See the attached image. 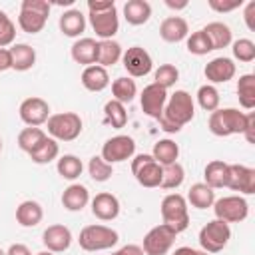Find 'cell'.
Masks as SVG:
<instances>
[{"mask_svg":"<svg viewBox=\"0 0 255 255\" xmlns=\"http://www.w3.org/2000/svg\"><path fill=\"white\" fill-rule=\"evenodd\" d=\"M120 241V235L116 229L108 227V225H100V223H92V225H86L82 231H80V237H78V243L84 251H106V249H112L114 245H118Z\"/></svg>","mask_w":255,"mask_h":255,"instance_id":"obj_4","label":"cell"},{"mask_svg":"<svg viewBox=\"0 0 255 255\" xmlns=\"http://www.w3.org/2000/svg\"><path fill=\"white\" fill-rule=\"evenodd\" d=\"M16 38V24L10 20V16L0 10V48H8L14 44Z\"/></svg>","mask_w":255,"mask_h":255,"instance_id":"obj_45","label":"cell"},{"mask_svg":"<svg viewBox=\"0 0 255 255\" xmlns=\"http://www.w3.org/2000/svg\"><path fill=\"white\" fill-rule=\"evenodd\" d=\"M227 173H229V163H225L223 159H213L203 169V177H205L203 183L209 185L213 191L221 189L227 185Z\"/></svg>","mask_w":255,"mask_h":255,"instance_id":"obj_26","label":"cell"},{"mask_svg":"<svg viewBox=\"0 0 255 255\" xmlns=\"http://www.w3.org/2000/svg\"><path fill=\"white\" fill-rule=\"evenodd\" d=\"M88 173L94 181H108L114 175V167L112 163H108L106 159H102V155H94L88 161Z\"/></svg>","mask_w":255,"mask_h":255,"instance_id":"obj_42","label":"cell"},{"mask_svg":"<svg viewBox=\"0 0 255 255\" xmlns=\"http://www.w3.org/2000/svg\"><path fill=\"white\" fill-rule=\"evenodd\" d=\"M211 207L215 219H221L225 223H239L249 215V203L241 195H225L221 199H215Z\"/></svg>","mask_w":255,"mask_h":255,"instance_id":"obj_8","label":"cell"},{"mask_svg":"<svg viewBox=\"0 0 255 255\" xmlns=\"http://www.w3.org/2000/svg\"><path fill=\"white\" fill-rule=\"evenodd\" d=\"M112 100H118L122 104H129L133 102V98L137 96V86H135V80L128 78V76H122V78H116L112 82Z\"/></svg>","mask_w":255,"mask_h":255,"instance_id":"obj_34","label":"cell"},{"mask_svg":"<svg viewBox=\"0 0 255 255\" xmlns=\"http://www.w3.org/2000/svg\"><path fill=\"white\" fill-rule=\"evenodd\" d=\"M56 169H58V173H60L64 179L74 181V179H78V177L82 175V171H84V163H82V159H80L78 155H74V153H66V155L58 157Z\"/></svg>","mask_w":255,"mask_h":255,"instance_id":"obj_35","label":"cell"},{"mask_svg":"<svg viewBox=\"0 0 255 255\" xmlns=\"http://www.w3.org/2000/svg\"><path fill=\"white\" fill-rule=\"evenodd\" d=\"M72 60L82 66H94L98 64V42L94 38H80L70 48Z\"/></svg>","mask_w":255,"mask_h":255,"instance_id":"obj_21","label":"cell"},{"mask_svg":"<svg viewBox=\"0 0 255 255\" xmlns=\"http://www.w3.org/2000/svg\"><path fill=\"white\" fill-rule=\"evenodd\" d=\"M18 114H20V120L30 126V128H40L48 122L50 118V106L46 100L38 98V96H32V98H26L20 108H18Z\"/></svg>","mask_w":255,"mask_h":255,"instance_id":"obj_14","label":"cell"},{"mask_svg":"<svg viewBox=\"0 0 255 255\" xmlns=\"http://www.w3.org/2000/svg\"><path fill=\"white\" fill-rule=\"evenodd\" d=\"M237 98L243 110L255 108V74H243L237 80Z\"/></svg>","mask_w":255,"mask_h":255,"instance_id":"obj_33","label":"cell"},{"mask_svg":"<svg viewBox=\"0 0 255 255\" xmlns=\"http://www.w3.org/2000/svg\"><path fill=\"white\" fill-rule=\"evenodd\" d=\"M151 157L163 167V165H169V163H175L177 157H179V145L173 141V139H159L153 143V149H151Z\"/></svg>","mask_w":255,"mask_h":255,"instance_id":"obj_31","label":"cell"},{"mask_svg":"<svg viewBox=\"0 0 255 255\" xmlns=\"http://www.w3.org/2000/svg\"><path fill=\"white\" fill-rule=\"evenodd\" d=\"M135 153V141L133 137L129 135H114L110 139H106V143L102 145V159H106L108 163H120V161H126L129 157H133Z\"/></svg>","mask_w":255,"mask_h":255,"instance_id":"obj_12","label":"cell"},{"mask_svg":"<svg viewBox=\"0 0 255 255\" xmlns=\"http://www.w3.org/2000/svg\"><path fill=\"white\" fill-rule=\"evenodd\" d=\"M195 116V102L189 92L185 90H175L171 96H167L165 108L159 122V128L167 133H177L181 131L183 126H187Z\"/></svg>","mask_w":255,"mask_h":255,"instance_id":"obj_1","label":"cell"},{"mask_svg":"<svg viewBox=\"0 0 255 255\" xmlns=\"http://www.w3.org/2000/svg\"><path fill=\"white\" fill-rule=\"evenodd\" d=\"M161 219L165 225H169L175 233H181L189 227V211H187V201L181 193H167L161 199L159 205Z\"/></svg>","mask_w":255,"mask_h":255,"instance_id":"obj_6","label":"cell"},{"mask_svg":"<svg viewBox=\"0 0 255 255\" xmlns=\"http://www.w3.org/2000/svg\"><path fill=\"white\" fill-rule=\"evenodd\" d=\"M231 50H233V58L243 64H249L255 60V42L249 38H239L231 42Z\"/></svg>","mask_w":255,"mask_h":255,"instance_id":"obj_44","label":"cell"},{"mask_svg":"<svg viewBox=\"0 0 255 255\" xmlns=\"http://www.w3.org/2000/svg\"><path fill=\"white\" fill-rule=\"evenodd\" d=\"M60 155V145H58V141L56 139H52L50 135L30 153V159L34 161V163H50V161H54L56 157Z\"/></svg>","mask_w":255,"mask_h":255,"instance_id":"obj_39","label":"cell"},{"mask_svg":"<svg viewBox=\"0 0 255 255\" xmlns=\"http://www.w3.org/2000/svg\"><path fill=\"white\" fill-rule=\"evenodd\" d=\"M104 118H106V124H110L112 128L120 129L128 124V112H126V106L118 100H110L106 102L104 106Z\"/></svg>","mask_w":255,"mask_h":255,"instance_id":"obj_38","label":"cell"},{"mask_svg":"<svg viewBox=\"0 0 255 255\" xmlns=\"http://www.w3.org/2000/svg\"><path fill=\"white\" fill-rule=\"evenodd\" d=\"M116 255H143V249L139 245H135V243H128V245L120 247L116 251Z\"/></svg>","mask_w":255,"mask_h":255,"instance_id":"obj_50","label":"cell"},{"mask_svg":"<svg viewBox=\"0 0 255 255\" xmlns=\"http://www.w3.org/2000/svg\"><path fill=\"white\" fill-rule=\"evenodd\" d=\"M122 54H124V50H122L120 42H116V40H100L98 42V66L108 70L110 66L118 64L122 60Z\"/></svg>","mask_w":255,"mask_h":255,"instance_id":"obj_30","label":"cell"},{"mask_svg":"<svg viewBox=\"0 0 255 255\" xmlns=\"http://www.w3.org/2000/svg\"><path fill=\"white\" fill-rule=\"evenodd\" d=\"M241 135L247 139V143H255V112H247V124Z\"/></svg>","mask_w":255,"mask_h":255,"instance_id":"obj_47","label":"cell"},{"mask_svg":"<svg viewBox=\"0 0 255 255\" xmlns=\"http://www.w3.org/2000/svg\"><path fill=\"white\" fill-rule=\"evenodd\" d=\"M112 255H116V253H112Z\"/></svg>","mask_w":255,"mask_h":255,"instance_id":"obj_57","label":"cell"},{"mask_svg":"<svg viewBox=\"0 0 255 255\" xmlns=\"http://www.w3.org/2000/svg\"><path fill=\"white\" fill-rule=\"evenodd\" d=\"M197 239H199L201 251L219 253V251H223L227 247V243L231 239V227H229V223H225L221 219H211L199 229V237Z\"/></svg>","mask_w":255,"mask_h":255,"instance_id":"obj_7","label":"cell"},{"mask_svg":"<svg viewBox=\"0 0 255 255\" xmlns=\"http://www.w3.org/2000/svg\"><path fill=\"white\" fill-rule=\"evenodd\" d=\"M243 6V0H231V2H225V0H209V8L223 14V12H231V10H237Z\"/></svg>","mask_w":255,"mask_h":255,"instance_id":"obj_46","label":"cell"},{"mask_svg":"<svg viewBox=\"0 0 255 255\" xmlns=\"http://www.w3.org/2000/svg\"><path fill=\"white\" fill-rule=\"evenodd\" d=\"M201 30L207 34V38H209L213 50H223V48L231 46V42H233V32H231V28H229L227 24H223V22H209V24L203 26Z\"/></svg>","mask_w":255,"mask_h":255,"instance_id":"obj_29","label":"cell"},{"mask_svg":"<svg viewBox=\"0 0 255 255\" xmlns=\"http://www.w3.org/2000/svg\"><path fill=\"white\" fill-rule=\"evenodd\" d=\"M48 137V133L42 129V128H24L20 133H18V147L22 151H26L28 155Z\"/></svg>","mask_w":255,"mask_h":255,"instance_id":"obj_36","label":"cell"},{"mask_svg":"<svg viewBox=\"0 0 255 255\" xmlns=\"http://www.w3.org/2000/svg\"><path fill=\"white\" fill-rule=\"evenodd\" d=\"M185 46H187V52L193 54V56H205V54L213 52V46H211V42H209V38L203 30L191 32L185 38Z\"/></svg>","mask_w":255,"mask_h":255,"instance_id":"obj_41","label":"cell"},{"mask_svg":"<svg viewBox=\"0 0 255 255\" xmlns=\"http://www.w3.org/2000/svg\"><path fill=\"white\" fill-rule=\"evenodd\" d=\"M124 18L131 26H141L151 18V4L147 0H128L124 4Z\"/></svg>","mask_w":255,"mask_h":255,"instance_id":"obj_25","label":"cell"},{"mask_svg":"<svg viewBox=\"0 0 255 255\" xmlns=\"http://www.w3.org/2000/svg\"><path fill=\"white\" fill-rule=\"evenodd\" d=\"M36 255H56V253H52V251L46 249V251H40V253H36Z\"/></svg>","mask_w":255,"mask_h":255,"instance_id":"obj_54","label":"cell"},{"mask_svg":"<svg viewBox=\"0 0 255 255\" xmlns=\"http://www.w3.org/2000/svg\"><path fill=\"white\" fill-rule=\"evenodd\" d=\"M82 86L88 90V92H102L110 86V74L106 68L94 64V66H88L84 68L82 72Z\"/></svg>","mask_w":255,"mask_h":255,"instance_id":"obj_24","label":"cell"},{"mask_svg":"<svg viewBox=\"0 0 255 255\" xmlns=\"http://www.w3.org/2000/svg\"><path fill=\"white\" fill-rule=\"evenodd\" d=\"M185 201L191 203V207H195V209H207L215 201V191L205 183H193L187 191Z\"/></svg>","mask_w":255,"mask_h":255,"instance_id":"obj_32","label":"cell"},{"mask_svg":"<svg viewBox=\"0 0 255 255\" xmlns=\"http://www.w3.org/2000/svg\"><path fill=\"white\" fill-rule=\"evenodd\" d=\"M165 6L167 8H171V10H183V8H187V2L183 0V2H173V0H165Z\"/></svg>","mask_w":255,"mask_h":255,"instance_id":"obj_53","label":"cell"},{"mask_svg":"<svg viewBox=\"0 0 255 255\" xmlns=\"http://www.w3.org/2000/svg\"><path fill=\"white\" fill-rule=\"evenodd\" d=\"M159 36L163 42H169V44H177L181 40H185L189 36V26H187V20L181 18V16H167L161 20L159 24Z\"/></svg>","mask_w":255,"mask_h":255,"instance_id":"obj_20","label":"cell"},{"mask_svg":"<svg viewBox=\"0 0 255 255\" xmlns=\"http://www.w3.org/2000/svg\"><path fill=\"white\" fill-rule=\"evenodd\" d=\"M42 219H44V209L34 199H26L16 207V221L22 227H36Z\"/></svg>","mask_w":255,"mask_h":255,"instance_id":"obj_27","label":"cell"},{"mask_svg":"<svg viewBox=\"0 0 255 255\" xmlns=\"http://www.w3.org/2000/svg\"><path fill=\"white\" fill-rule=\"evenodd\" d=\"M12 70V56H10V48H0V72Z\"/></svg>","mask_w":255,"mask_h":255,"instance_id":"obj_49","label":"cell"},{"mask_svg":"<svg viewBox=\"0 0 255 255\" xmlns=\"http://www.w3.org/2000/svg\"><path fill=\"white\" fill-rule=\"evenodd\" d=\"M122 64L126 68V72L131 78H143L151 72L153 68V60L149 56V52L141 46H131L122 54Z\"/></svg>","mask_w":255,"mask_h":255,"instance_id":"obj_13","label":"cell"},{"mask_svg":"<svg viewBox=\"0 0 255 255\" xmlns=\"http://www.w3.org/2000/svg\"><path fill=\"white\" fill-rule=\"evenodd\" d=\"M92 213L100 221H112L120 215V199L110 191L96 193V197L92 199Z\"/></svg>","mask_w":255,"mask_h":255,"instance_id":"obj_19","label":"cell"},{"mask_svg":"<svg viewBox=\"0 0 255 255\" xmlns=\"http://www.w3.org/2000/svg\"><path fill=\"white\" fill-rule=\"evenodd\" d=\"M243 20H245V26L251 32H255V0H251V2L245 4V8H243Z\"/></svg>","mask_w":255,"mask_h":255,"instance_id":"obj_48","label":"cell"},{"mask_svg":"<svg viewBox=\"0 0 255 255\" xmlns=\"http://www.w3.org/2000/svg\"><path fill=\"white\" fill-rule=\"evenodd\" d=\"M50 16V2L46 0H22L18 26L26 34H38L44 30Z\"/></svg>","mask_w":255,"mask_h":255,"instance_id":"obj_5","label":"cell"},{"mask_svg":"<svg viewBox=\"0 0 255 255\" xmlns=\"http://www.w3.org/2000/svg\"><path fill=\"white\" fill-rule=\"evenodd\" d=\"M195 98H197V104H199V108L201 110H205V112H215L217 108H219V90L215 88V86H211V84H203V86H199V90H197V94H195Z\"/></svg>","mask_w":255,"mask_h":255,"instance_id":"obj_40","label":"cell"},{"mask_svg":"<svg viewBox=\"0 0 255 255\" xmlns=\"http://www.w3.org/2000/svg\"><path fill=\"white\" fill-rule=\"evenodd\" d=\"M179 80V70L173 64H161L153 74V84L161 86L163 90H169Z\"/></svg>","mask_w":255,"mask_h":255,"instance_id":"obj_43","label":"cell"},{"mask_svg":"<svg viewBox=\"0 0 255 255\" xmlns=\"http://www.w3.org/2000/svg\"><path fill=\"white\" fill-rule=\"evenodd\" d=\"M42 243L52 253H64L72 245V231L62 223L48 225L42 233Z\"/></svg>","mask_w":255,"mask_h":255,"instance_id":"obj_17","label":"cell"},{"mask_svg":"<svg viewBox=\"0 0 255 255\" xmlns=\"http://www.w3.org/2000/svg\"><path fill=\"white\" fill-rule=\"evenodd\" d=\"M171 255H209V253H205L201 249H193V247H177Z\"/></svg>","mask_w":255,"mask_h":255,"instance_id":"obj_52","label":"cell"},{"mask_svg":"<svg viewBox=\"0 0 255 255\" xmlns=\"http://www.w3.org/2000/svg\"><path fill=\"white\" fill-rule=\"evenodd\" d=\"M48 135L56 141H74L82 133V118L76 112H60V114H50L48 122Z\"/></svg>","mask_w":255,"mask_h":255,"instance_id":"obj_3","label":"cell"},{"mask_svg":"<svg viewBox=\"0 0 255 255\" xmlns=\"http://www.w3.org/2000/svg\"><path fill=\"white\" fill-rule=\"evenodd\" d=\"M131 173L135 181L143 187H159L161 183V165L151 157V153H139L131 159Z\"/></svg>","mask_w":255,"mask_h":255,"instance_id":"obj_10","label":"cell"},{"mask_svg":"<svg viewBox=\"0 0 255 255\" xmlns=\"http://www.w3.org/2000/svg\"><path fill=\"white\" fill-rule=\"evenodd\" d=\"M165 102H167V90H163L161 86L157 84H147L141 94H139V106L143 110L145 116L153 118V120H159L161 114H163V108H165Z\"/></svg>","mask_w":255,"mask_h":255,"instance_id":"obj_15","label":"cell"},{"mask_svg":"<svg viewBox=\"0 0 255 255\" xmlns=\"http://www.w3.org/2000/svg\"><path fill=\"white\" fill-rule=\"evenodd\" d=\"M247 124V114L237 108H217L209 114L207 128L217 137H229L235 133H243Z\"/></svg>","mask_w":255,"mask_h":255,"instance_id":"obj_2","label":"cell"},{"mask_svg":"<svg viewBox=\"0 0 255 255\" xmlns=\"http://www.w3.org/2000/svg\"><path fill=\"white\" fill-rule=\"evenodd\" d=\"M175 237H177V233L165 223H159V225L151 227L143 235V243H141L143 255H165L173 247Z\"/></svg>","mask_w":255,"mask_h":255,"instance_id":"obj_9","label":"cell"},{"mask_svg":"<svg viewBox=\"0 0 255 255\" xmlns=\"http://www.w3.org/2000/svg\"><path fill=\"white\" fill-rule=\"evenodd\" d=\"M88 18H90V26L94 28V32L100 40H114V36L120 30V18H118L116 4H112L110 8H104V10L90 12Z\"/></svg>","mask_w":255,"mask_h":255,"instance_id":"obj_11","label":"cell"},{"mask_svg":"<svg viewBox=\"0 0 255 255\" xmlns=\"http://www.w3.org/2000/svg\"><path fill=\"white\" fill-rule=\"evenodd\" d=\"M0 151H2V137H0Z\"/></svg>","mask_w":255,"mask_h":255,"instance_id":"obj_55","label":"cell"},{"mask_svg":"<svg viewBox=\"0 0 255 255\" xmlns=\"http://www.w3.org/2000/svg\"><path fill=\"white\" fill-rule=\"evenodd\" d=\"M6 255H32V251L24 243H12L8 247V251H6Z\"/></svg>","mask_w":255,"mask_h":255,"instance_id":"obj_51","label":"cell"},{"mask_svg":"<svg viewBox=\"0 0 255 255\" xmlns=\"http://www.w3.org/2000/svg\"><path fill=\"white\" fill-rule=\"evenodd\" d=\"M185 179V169L179 161L175 163H169V165H163L161 167V183L159 187L161 189H177Z\"/></svg>","mask_w":255,"mask_h":255,"instance_id":"obj_37","label":"cell"},{"mask_svg":"<svg viewBox=\"0 0 255 255\" xmlns=\"http://www.w3.org/2000/svg\"><path fill=\"white\" fill-rule=\"evenodd\" d=\"M90 203V191L82 183H72L62 193V205L68 211H82Z\"/></svg>","mask_w":255,"mask_h":255,"instance_id":"obj_22","label":"cell"},{"mask_svg":"<svg viewBox=\"0 0 255 255\" xmlns=\"http://www.w3.org/2000/svg\"><path fill=\"white\" fill-rule=\"evenodd\" d=\"M237 68H235V62L231 58H225V56H219V58H213L211 62L205 64L203 68V74L205 78L209 80L211 86L215 84H225L229 80H233Z\"/></svg>","mask_w":255,"mask_h":255,"instance_id":"obj_18","label":"cell"},{"mask_svg":"<svg viewBox=\"0 0 255 255\" xmlns=\"http://www.w3.org/2000/svg\"><path fill=\"white\" fill-rule=\"evenodd\" d=\"M58 26H60V32H62L64 36H68V38H78V36H82V32L86 30V16H84L80 10H76V8L66 10V12L60 16Z\"/></svg>","mask_w":255,"mask_h":255,"instance_id":"obj_23","label":"cell"},{"mask_svg":"<svg viewBox=\"0 0 255 255\" xmlns=\"http://www.w3.org/2000/svg\"><path fill=\"white\" fill-rule=\"evenodd\" d=\"M0 255H6V251H2V249H0Z\"/></svg>","mask_w":255,"mask_h":255,"instance_id":"obj_56","label":"cell"},{"mask_svg":"<svg viewBox=\"0 0 255 255\" xmlns=\"http://www.w3.org/2000/svg\"><path fill=\"white\" fill-rule=\"evenodd\" d=\"M225 187L239 191L243 195H253L255 193V169L243 163H229Z\"/></svg>","mask_w":255,"mask_h":255,"instance_id":"obj_16","label":"cell"},{"mask_svg":"<svg viewBox=\"0 0 255 255\" xmlns=\"http://www.w3.org/2000/svg\"><path fill=\"white\" fill-rule=\"evenodd\" d=\"M10 56H12V70L16 72H28L36 64V50L30 44H12Z\"/></svg>","mask_w":255,"mask_h":255,"instance_id":"obj_28","label":"cell"}]
</instances>
